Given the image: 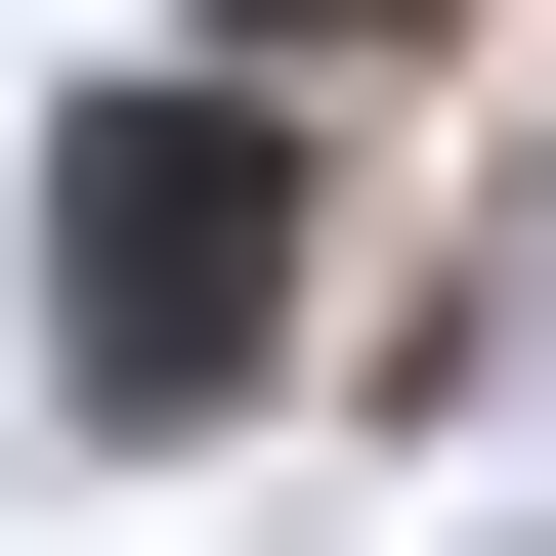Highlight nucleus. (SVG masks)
I'll list each match as a JSON object with an SVG mask.
<instances>
[{
	"mask_svg": "<svg viewBox=\"0 0 556 556\" xmlns=\"http://www.w3.org/2000/svg\"><path fill=\"white\" fill-rule=\"evenodd\" d=\"M43 257H86V386H257V300H300V172H257V86H86L43 129Z\"/></svg>",
	"mask_w": 556,
	"mask_h": 556,
	"instance_id": "f257e3e1",
	"label": "nucleus"
},
{
	"mask_svg": "<svg viewBox=\"0 0 556 556\" xmlns=\"http://www.w3.org/2000/svg\"><path fill=\"white\" fill-rule=\"evenodd\" d=\"M214 43H428V0H214Z\"/></svg>",
	"mask_w": 556,
	"mask_h": 556,
	"instance_id": "f03ea898",
	"label": "nucleus"
}]
</instances>
